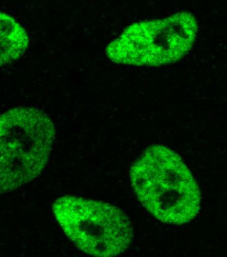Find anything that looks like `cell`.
Instances as JSON below:
<instances>
[{"label": "cell", "mask_w": 227, "mask_h": 257, "mask_svg": "<svg viewBox=\"0 0 227 257\" xmlns=\"http://www.w3.org/2000/svg\"><path fill=\"white\" fill-rule=\"evenodd\" d=\"M129 181L140 203L161 222L182 226L199 215L198 181L184 159L164 145L144 150L129 171Z\"/></svg>", "instance_id": "6da1fadb"}, {"label": "cell", "mask_w": 227, "mask_h": 257, "mask_svg": "<svg viewBox=\"0 0 227 257\" xmlns=\"http://www.w3.org/2000/svg\"><path fill=\"white\" fill-rule=\"evenodd\" d=\"M55 138V124L39 109L15 106L0 113V196L42 173Z\"/></svg>", "instance_id": "7a4b0ae2"}, {"label": "cell", "mask_w": 227, "mask_h": 257, "mask_svg": "<svg viewBox=\"0 0 227 257\" xmlns=\"http://www.w3.org/2000/svg\"><path fill=\"white\" fill-rule=\"evenodd\" d=\"M198 20L190 12H178L157 20L126 27L105 49L112 62L135 67H162L185 57L196 44Z\"/></svg>", "instance_id": "3957f363"}, {"label": "cell", "mask_w": 227, "mask_h": 257, "mask_svg": "<svg viewBox=\"0 0 227 257\" xmlns=\"http://www.w3.org/2000/svg\"><path fill=\"white\" fill-rule=\"evenodd\" d=\"M52 210L67 237L89 255L118 256L133 240L128 216L109 202L69 195L57 198Z\"/></svg>", "instance_id": "277c9868"}, {"label": "cell", "mask_w": 227, "mask_h": 257, "mask_svg": "<svg viewBox=\"0 0 227 257\" xmlns=\"http://www.w3.org/2000/svg\"><path fill=\"white\" fill-rule=\"evenodd\" d=\"M30 47L26 28L12 14L0 9V70L12 66Z\"/></svg>", "instance_id": "5b68a950"}]
</instances>
